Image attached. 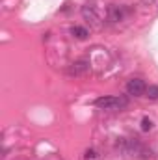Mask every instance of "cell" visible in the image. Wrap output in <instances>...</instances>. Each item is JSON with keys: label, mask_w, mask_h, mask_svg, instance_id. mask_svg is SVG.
<instances>
[{"label": "cell", "mask_w": 158, "mask_h": 160, "mask_svg": "<svg viewBox=\"0 0 158 160\" xmlns=\"http://www.w3.org/2000/svg\"><path fill=\"white\" fill-rule=\"evenodd\" d=\"M126 13H128V9H126L125 6L112 4V6L108 8V19H110L112 22H121V21H125Z\"/></svg>", "instance_id": "obj_3"}, {"label": "cell", "mask_w": 158, "mask_h": 160, "mask_svg": "<svg viewBox=\"0 0 158 160\" xmlns=\"http://www.w3.org/2000/svg\"><path fill=\"white\" fill-rule=\"evenodd\" d=\"M95 157H97V155H95L93 149H87V151H86V158H95Z\"/></svg>", "instance_id": "obj_9"}, {"label": "cell", "mask_w": 158, "mask_h": 160, "mask_svg": "<svg viewBox=\"0 0 158 160\" xmlns=\"http://www.w3.org/2000/svg\"><path fill=\"white\" fill-rule=\"evenodd\" d=\"M151 128H153V121L149 119V118H143V119H141V130L147 132V130H151Z\"/></svg>", "instance_id": "obj_8"}, {"label": "cell", "mask_w": 158, "mask_h": 160, "mask_svg": "<svg viewBox=\"0 0 158 160\" xmlns=\"http://www.w3.org/2000/svg\"><path fill=\"white\" fill-rule=\"evenodd\" d=\"M89 71V63L86 60H80V62H75L71 67H69V73L71 75H84Z\"/></svg>", "instance_id": "obj_5"}, {"label": "cell", "mask_w": 158, "mask_h": 160, "mask_svg": "<svg viewBox=\"0 0 158 160\" xmlns=\"http://www.w3.org/2000/svg\"><path fill=\"white\" fill-rule=\"evenodd\" d=\"M71 34H73V38H77V39H86V38L89 36L87 28H84V26H73V28H71Z\"/></svg>", "instance_id": "obj_6"}, {"label": "cell", "mask_w": 158, "mask_h": 160, "mask_svg": "<svg viewBox=\"0 0 158 160\" xmlns=\"http://www.w3.org/2000/svg\"><path fill=\"white\" fill-rule=\"evenodd\" d=\"M145 97H149L151 101H158V86H147Z\"/></svg>", "instance_id": "obj_7"}, {"label": "cell", "mask_w": 158, "mask_h": 160, "mask_svg": "<svg viewBox=\"0 0 158 160\" xmlns=\"http://www.w3.org/2000/svg\"><path fill=\"white\" fill-rule=\"evenodd\" d=\"M143 2H145V4H147V2H153V0H143Z\"/></svg>", "instance_id": "obj_10"}, {"label": "cell", "mask_w": 158, "mask_h": 160, "mask_svg": "<svg viewBox=\"0 0 158 160\" xmlns=\"http://www.w3.org/2000/svg\"><path fill=\"white\" fill-rule=\"evenodd\" d=\"M82 15H84V19L86 21H89V22H93V24H99V15H97V9L93 8V6H84L82 8Z\"/></svg>", "instance_id": "obj_4"}, {"label": "cell", "mask_w": 158, "mask_h": 160, "mask_svg": "<svg viewBox=\"0 0 158 160\" xmlns=\"http://www.w3.org/2000/svg\"><path fill=\"white\" fill-rule=\"evenodd\" d=\"M128 104V101L125 97H117V95H106V97H99L95 101V106L102 108V110H119L125 108Z\"/></svg>", "instance_id": "obj_1"}, {"label": "cell", "mask_w": 158, "mask_h": 160, "mask_svg": "<svg viewBox=\"0 0 158 160\" xmlns=\"http://www.w3.org/2000/svg\"><path fill=\"white\" fill-rule=\"evenodd\" d=\"M147 91V84L141 78H130L126 82V93L132 97H141Z\"/></svg>", "instance_id": "obj_2"}]
</instances>
